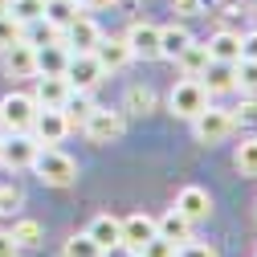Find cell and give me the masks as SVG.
<instances>
[{"instance_id":"cell-15","label":"cell","mask_w":257,"mask_h":257,"mask_svg":"<svg viewBox=\"0 0 257 257\" xmlns=\"http://www.w3.org/2000/svg\"><path fill=\"white\" fill-rule=\"evenodd\" d=\"M90 53L98 57V66H102L106 74H114V70H122L126 61H135V57H131V49H126V41H122V37H110V41H106V37H98V45H94Z\"/></svg>"},{"instance_id":"cell-5","label":"cell","mask_w":257,"mask_h":257,"mask_svg":"<svg viewBox=\"0 0 257 257\" xmlns=\"http://www.w3.org/2000/svg\"><path fill=\"white\" fill-rule=\"evenodd\" d=\"M192 131H196L200 143H224L233 135V110H220V106H204L196 118H192Z\"/></svg>"},{"instance_id":"cell-4","label":"cell","mask_w":257,"mask_h":257,"mask_svg":"<svg viewBox=\"0 0 257 257\" xmlns=\"http://www.w3.org/2000/svg\"><path fill=\"white\" fill-rule=\"evenodd\" d=\"M82 131H86V139H90V143H118V139H122V131H126V118H122V110L94 106V110H90V118L82 122Z\"/></svg>"},{"instance_id":"cell-30","label":"cell","mask_w":257,"mask_h":257,"mask_svg":"<svg viewBox=\"0 0 257 257\" xmlns=\"http://www.w3.org/2000/svg\"><path fill=\"white\" fill-rule=\"evenodd\" d=\"M233 131L257 135V102H241V106L233 110Z\"/></svg>"},{"instance_id":"cell-42","label":"cell","mask_w":257,"mask_h":257,"mask_svg":"<svg viewBox=\"0 0 257 257\" xmlns=\"http://www.w3.org/2000/svg\"><path fill=\"white\" fill-rule=\"evenodd\" d=\"M131 257H139V253H131Z\"/></svg>"},{"instance_id":"cell-23","label":"cell","mask_w":257,"mask_h":257,"mask_svg":"<svg viewBox=\"0 0 257 257\" xmlns=\"http://www.w3.org/2000/svg\"><path fill=\"white\" fill-rule=\"evenodd\" d=\"M61 110H66L70 126H82V122L90 118V110H94V102H90V90H70V98L61 102Z\"/></svg>"},{"instance_id":"cell-34","label":"cell","mask_w":257,"mask_h":257,"mask_svg":"<svg viewBox=\"0 0 257 257\" xmlns=\"http://www.w3.org/2000/svg\"><path fill=\"white\" fill-rule=\"evenodd\" d=\"M176 257H220V253H216L212 245H200V241H192V237H188L184 245H176Z\"/></svg>"},{"instance_id":"cell-22","label":"cell","mask_w":257,"mask_h":257,"mask_svg":"<svg viewBox=\"0 0 257 257\" xmlns=\"http://www.w3.org/2000/svg\"><path fill=\"white\" fill-rule=\"evenodd\" d=\"M192 41V33L184 25H168V29H159V57H168V61H176L180 57V49Z\"/></svg>"},{"instance_id":"cell-16","label":"cell","mask_w":257,"mask_h":257,"mask_svg":"<svg viewBox=\"0 0 257 257\" xmlns=\"http://www.w3.org/2000/svg\"><path fill=\"white\" fill-rule=\"evenodd\" d=\"M37 106H61L70 98V82L66 74H37Z\"/></svg>"},{"instance_id":"cell-37","label":"cell","mask_w":257,"mask_h":257,"mask_svg":"<svg viewBox=\"0 0 257 257\" xmlns=\"http://www.w3.org/2000/svg\"><path fill=\"white\" fill-rule=\"evenodd\" d=\"M241 57L257 61V29H253V33H245V37H241Z\"/></svg>"},{"instance_id":"cell-25","label":"cell","mask_w":257,"mask_h":257,"mask_svg":"<svg viewBox=\"0 0 257 257\" xmlns=\"http://www.w3.org/2000/svg\"><path fill=\"white\" fill-rule=\"evenodd\" d=\"M74 17H78V0H45V21L57 29V33H61Z\"/></svg>"},{"instance_id":"cell-33","label":"cell","mask_w":257,"mask_h":257,"mask_svg":"<svg viewBox=\"0 0 257 257\" xmlns=\"http://www.w3.org/2000/svg\"><path fill=\"white\" fill-rule=\"evenodd\" d=\"M237 90H257V61L249 57L237 61Z\"/></svg>"},{"instance_id":"cell-9","label":"cell","mask_w":257,"mask_h":257,"mask_svg":"<svg viewBox=\"0 0 257 257\" xmlns=\"http://www.w3.org/2000/svg\"><path fill=\"white\" fill-rule=\"evenodd\" d=\"M98 37H102V29L94 25L90 17H82V13H78L66 29H61V41H66L70 53H90L94 45H98Z\"/></svg>"},{"instance_id":"cell-29","label":"cell","mask_w":257,"mask_h":257,"mask_svg":"<svg viewBox=\"0 0 257 257\" xmlns=\"http://www.w3.org/2000/svg\"><path fill=\"white\" fill-rule=\"evenodd\" d=\"M9 13H13L21 25H33V21L45 17V5H41V0H9Z\"/></svg>"},{"instance_id":"cell-17","label":"cell","mask_w":257,"mask_h":257,"mask_svg":"<svg viewBox=\"0 0 257 257\" xmlns=\"http://www.w3.org/2000/svg\"><path fill=\"white\" fill-rule=\"evenodd\" d=\"M37 49V74H66V61H70V49L61 37L45 41V45H33Z\"/></svg>"},{"instance_id":"cell-40","label":"cell","mask_w":257,"mask_h":257,"mask_svg":"<svg viewBox=\"0 0 257 257\" xmlns=\"http://www.w3.org/2000/svg\"><path fill=\"white\" fill-rule=\"evenodd\" d=\"M0 13H9V0H0Z\"/></svg>"},{"instance_id":"cell-12","label":"cell","mask_w":257,"mask_h":257,"mask_svg":"<svg viewBox=\"0 0 257 257\" xmlns=\"http://www.w3.org/2000/svg\"><path fill=\"white\" fill-rule=\"evenodd\" d=\"M5 70H9L13 78H37V49L21 37L17 45L5 49Z\"/></svg>"},{"instance_id":"cell-11","label":"cell","mask_w":257,"mask_h":257,"mask_svg":"<svg viewBox=\"0 0 257 257\" xmlns=\"http://www.w3.org/2000/svg\"><path fill=\"white\" fill-rule=\"evenodd\" d=\"M176 212H180V216H188L192 224H200V220H208V216H212V196H208L204 188L188 184V188H180V196H176Z\"/></svg>"},{"instance_id":"cell-41","label":"cell","mask_w":257,"mask_h":257,"mask_svg":"<svg viewBox=\"0 0 257 257\" xmlns=\"http://www.w3.org/2000/svg\"><path fill=\"white\" fill-rule=\"evenodd\" d=\"M0 151H5V139H0Z\"/></svg>"},{"instance_id":"cell-6","label":"cell","mask_w":257,"mask_h":257,"mask_svg":"<svg viewBox=\"0 0 257 257\" xmlns=\"http://www.w3.org/2000/svg\"><path fill=\"white\" fill-rule=\"evenodd\" d=\"M70 131H74V126H70V118H66L61 106H37L33 126H29V135H33L37 143H61Z\"/></svg>"},{"instance_id":"cell-21","label":"cell","mask_w":257,"mask_h":257,"mask_svg":"<svg viewBox=\"0 0 257 257\" xmlns=\"http://www.w3.org/2000/svg\"><path fill=\"white\" fill-rule=\"evenodd\" d=\"M155 229H159V237H168V241L184 245V241L192 237V220H188V216H180V212L172 208V212H164V216L155 220Z\"/></svg>"},{"instance_id":"cell-38","label":"cell","mask_w":257,"mask_h":257,"mask_svg":"<svg viewBox=\"0 0 257 257\" xmlns=\"http://www.w3.org/2000/svg\"><path fill=\"white\" fill-rule=\"evenodd\" d=\"M21 253V245L13 241V233H0V257H17Z\"/></svg>"},{"instance_id":"cell-18","label":"cell","mask_w":257,"mask_h":257,"mask_svg":"<svg viewBox=\"0 0 257 257\" xmlns=\"http://www.w3.org/2000/svg\"><path fill=\"white\" fill-rule=\"evenodd\" d=\"M204 49H208V57H212V61H241V37H237V33H229V29L212 33V37L204 41Z\"/></svg>"},{"instance_id":"cell-10","label":"cell","mask_w":257,"mask_h":257,"mask_svg":"<svg viewBox=\"0 0 257 257\" xmlns=\"http://www.w3.org/2000/svg\"><path fill=\"white\" fill-rule=\"evenodd\" d=\"M126 49H131V57H139V61H155L159 57V29L155 25H147V21H135L131 29H126Z\"/></svg>"},{"instance_id":"cell-24","label":"cell","mask_w":257,"mask_h":257,"mask_svg":"<svg viewBox=\"0 0 257 257\" xmlns=\"http://www.w3.org/2000/svg\"><path fill=\"white\" fill-rule=\"evenodd\" d=\"M233 168L241 172V176H257V135H245V143H237V151H233Z\"/></svg>"},{"instance_id":"cell-1","label":"cell","mask_w":257,"mask_h":257,"mask_svg":"<svg viewBox=\"0 0 257 257\" xmlns=\"http://www.w3.org/2000/svg\"><path fill=\"white\" fill-rule=\"evenodd\" d=\"M29 168H33L37 180L49 184V188H70V184L78 180V164H74L66 151H57V147H41L37 159H33Z\"/></svg>"},{"instance_id":"cell-3","label":"cell","mask_w":257,"mask_h":257,"mask_svg":"<svg viewBox=\"0 0 257 257\" xmlns=\"http://www.w3.org/2000/svg\"><path fill=\"white\" fill-rule=\"evenodd\" d=\"M168 106H172V114H180V118H196V114L208 106V90H204V82H200V78H184V82H176L172 94H168Z\"/></svg>"},{"instance_id":"cell-28","label":"cell","mask_w":257,"mask_h":257,"mask_svg":"<svg viewBox=\"0 0 257 257\" xmlns=\"http://www.w3.org/2000/svg\"><path fill=\"white\" fill-rule=\"evenodd\" d=\"M126 110L131 114H151L155 110V90L151 86H131L126 90Z\"/></svg>"},{"instance_id":"cell-14","label":"cell","mask_w":257,"mask_h":257,"mask_svg":"<svg viewBox=\"0 0 257 257\" xmlns=\"http://www.w3.org/2000/svg\"><path fill=\"white\" fill-rule=\"evenodd\" d=\"M200 82H204L208 94H229V90H237V61H212V57H208Z\"/></svg>"},{"instance_id":"cell-2","label":"cell","mask_w":257,"mask_h":257,"mask_svg":"<svg viewBox=\"0 0 257 257\" xmlns=\"http://www.w3.org/2000/svg\"><path fill=\"white\" fill-rule=\"evenodd\" d=\"M33 114H37V98L33 94H21V90H13V94H5V102H0V131H29L33 126Z\"/></svg>"},{"instance_id":"cell-39","label":"cell","mask_w":257,"mask_h":257,"mask_svg":"<svg viewBox=\"0 0 257 257\" xmlns=\"http://www.w3.org/2000/svg\"><path fill=\"white\" fill-rule=\"evenodd\" d=\"M114 0H78V9H110Z\"/></svg>"},{"instance_id":"cell-26","label":"cell","mask_w":257,"mask_h":257,"mask_svg":"<svg viewBox=\"0 0 257 257\" xmlns=\"http://www.w3.org/2000/svg\"><path fill=\"white\" fill-rule=\"evenodd\" d=\"M13 241H17L21 249H37V245L45 241V233H41V224H37L33 216H21V220L13 224Z\"/></svg>"},{"instance_id":"cell-27","label":"cell","mask_w":257,"mask_h":257,"mask_svg":"<svg viewBox=\"0 0 257 257\" xmlns=\"http://www.w3.org/2000/svg\"><path fill=\"white\" fill-rule=\"evenodd\" d=\"M66 257H106V249L94 241L90 233H74V237L66 241Z\"/></svg>"},{"instance_id":"cell-31","label":"cell","mask_w":257,"mask_h":257,"mask_svg":"<svg viewBox=\"0 0 257 257\" xmlns=\"http://www.w3.org/2000/svg\"><path fill=\"white\" fill-rule=\"evenodd\" d=\"M25 37V25L13 17V13H0V49H9V45H17Z\"/></svg>"},{"instance_id":"cell-19","label":"cell","mask_w":257,"mask_h":257,"mask_svg":"<svg viewBox=\"0 0 257 257\" xmlns=\"http://www.w3.org/2000/svg\"><path fill=\"white\" fill-rule=\"evenodd\" d=\"M86 233L98 241L102 249H114V245L122 241V220L110 216V212H102V216H94V220H90V229H86Z\"/></svg>"},{"instance_id":"cell-35","label":"cell","mask_w":257,"mask_h":257,"mask_svg":"<svg viewBox=\"0 0 257 257\" xmlns=\"http://www.w3.org/2000/svg\"><path fill=\"white\" fill-rule=\"evenodd\" d=\"M17 204H21V188L17 184H5V188H0V216H9Z\"/></svg>"},{"instance_id":"cell-32","label":"cell","mask_w":257,"mask_h":257,"mask_svg":"<svg viewBox=\"0 0 257 257\" xmlns=\"http://www.w3.org/2000/svg\"><path fill=\"white\" fill-rule=\"evenodd\" d=\"M139 257H176V241H168V237H151L143 249H139Z\"/></svg>"},{"instance_id":"cell-13","label":"cell","mask_w":257,"mask_h":257,"mask_svg":"<svg viewBox=\"0 0 257 257\" xmlns=\"http://www.w3.org/2000/svg\"><path fill=\"white\" fill-rule=\"evenodd\" d=\"M155 233H159V229H155V216L135 212V216H126V220H122V241H118V245H126L131 253H139Z\"/></svg>"},{"instance_id":"cell-8","label":"cell","mask_w":257,"mask_h":257,"mask_svg":"<svg viewBox=\"0 0 257 257\" xmlns=\"http://www.w3.org/2000/svg\"><path fill=\"white\" fill-rule=\"evenodd\" d=\"M37 151H41V143L33 139V135H29V131H13L9 139H5V151H0V164H5V168H29V164H33V159H37Z\"/></svg>"},{"instance_id":"cell-7","label":"cell","mask_w":257,"mask_h":257,"mask_svg":"<svg viewBox=\"0 0 257 257\" xmlns=\"http://www.w3.org/2000/svg\"><path fill=\"white\" fill-rule=\"evenodd\" d=\"M102 78H106V70L98 66V57H94V53H70V61H66L70 90H94Z\"/></svg>"},{"instance_id":"cell-36","label":"cell","mask_w":257,"mask_h":257,"mask_svg":"<svg viewBox=\"0 0 257 257\" xmlns=\"http://www.w3.org/2000/svg\"><path fill=\"white\" fill-rule=\"evenodd\" d=\"M172 13H180V17H200V13H204V0H172Z\"/></svg>"},{"instance_id":"cell-20","label":"cell","mask_w":257,"mask_h":257,"mask_svg":"<svg viewBox=\"0 0 257 257\" xmlns=\"http://www.w3.org/2000/svg\"><path fill=\"white\" fill-rule=\"evenodd\" d=\"M176 66L184 70V78H200V74H204V66H208V49H204V41H196V37H192V41L180 49Z\"/></svg>"},{"instance_id":"cell-43","label":"cell","mask_w":257,"mask_h":257,"mask_svg":"<svg viewBox=\"0 0 257 257\" xmlns=\"http://www.w3.org/2000/svg\"><path fill=\"white\" fill-rule=\"evenodd\" d=\"M41 5H45V0H41Z\"/></svg>"}]
</instances>
